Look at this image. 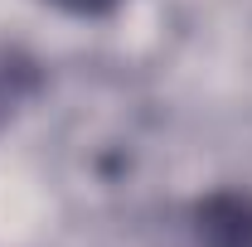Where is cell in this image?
I'll use <instances>...</instances> for the list:
<instances>
[{"label": "cell", "instance_id": "1", "mask_svg": "<svg viewBox=\"0 0 252 247\" xmlns=\"http://www.w3.org/2000/svg\"><path fill=\"white\" fill-rule=\"evenodd\" d=\"M194 238L199 247H252V194L219 189L194 204Z\"/></svg>", "mask_w": 252, "mask_h": 247}, {"label": "cell", "instance_id": "2", "mask_svg": "<svg viewBox=\"0 0 252 247\" xmlns=\"http://www.w3.org/2000/svg\"><path fill=\"white\" fill-rule=\"evenodd\" d=\"M59 10H68V15H83V20H97V15H112L122 0H54Z\"/></svg>", "mask_w": 252, "mask_h": 247}, {"label": "cell", "instance_id": "3", "mask_svg": "<svg viewBox=\"0 0 252 247\" xmlns=\"http://www.w3.org/2000/svg\"><path fill=\"white\" fill-rule=\"evenodd\" d=\"M15 78H20V68H10V73L0 68V112H5V107L15 102Z\"/></svg>", "mask_w": 252, "mask_h": 247}]
</instances>
